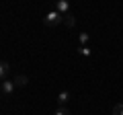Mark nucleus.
<instances>
[{
    "label": "nucleus",
    "mask_w": 123,
    "mask_h": 115,
    "mask_svg": "<svg viewBox=\"0 0 123 115\" xmlns=\"http://www.w3.org/2000/svg\"><path fill=\"white\" fill-rule=\"evenodd\" d=\"M43 23H45L47 27H57V25H62V23H64V14L57 13V10H51V13L45 14Z\"/></svg>",
    "instance_id": "f257e3e1"
},
{
    "label": "nucleus",
    "mask_w": 123,
    "mask_h": 115,
    "mask_svg": "<svg viewBox=\"0 0 123 115\" xmlns=\"http://www.w3.org/2000/svg\"><path fill=\"white\" fill-rule=\"evenodd\" d=\"M55 10L62 14L70 13V0H55Z\"/></svg>",
    "instance_id": "f03ea898"
},
{
    "label": "nucleus",
    "mask_w": 123,
    "mask_h": 115,
    "mask_svg": "<svg viewBox=\"0 0 123 115\" xmlns=\"http://www.w3.org/2000/svg\"><path fill=\"white\" fill-rule=\"evenodd\" d=\"M14 89H17V86H14V80H2V86H0V90H2L4 95H12Z\"/></svg>",
    "instance_id": "7ed1b4c3"
},
{
    "label": "nucleus",
    "mask_w": 123,
    "mask_h": 115,
    "mask_svg": "<svg viewBox=\"0 0 123 115\" xmlns=\"http://www.w3.org/2000/svg\"><path fill=\"white\" fill-rule=\"evenodd\" d=\"M8 70H10L8 62H2V60H0V80H6V76H8Z\"/></svg>",
    "instance_id": "20e7f679"
},
{
    "label": "nucleus",
    "mask_w": 123,
    "mask_h": 115,
    "mask_svg": "<svg viewBox=\"0 0 123 115\" xmlns=\"http://www.w3.org/2000/svg\"><path fill=\"white\" fill-rule=\"evenodd\" d=\"M68 101H70V93H68V90H64V93L57 95V103H60V107H66Z\"/></svg>",
    "instance_id": "39448f33"
},
{
    "label": "nucleus",
    "mask_w": 123,
    "mask_h": 115,
    "mask_svg": "<svg viewBox=\"0 0 123 115\" xmlns=\"http://www.w3.org/2000/svg\"><path fill=\"white\" fill-rule=\"evenodd\" d=\"M29 84V78H27L25 74H18L17 78H14V86H27Z\"/></svg>",
    "instance_id": "423d86ee"
},
{
    "label": "nucleus",
    "mask_w": 123,
    "mask_h": 115,
    "mask_svg": "<svg viewBox=\"0 0 123 115\" xmlns=\"http://www.w3.org/2000/svg\"><path fill=\"white\" fill-rule=\"evenodd\" d=\"M64 23H66L68 27H74V25H76V21H74V17H72V13L64 14Z\"/></svg>",
    "instance_id": "0eeeda50"
},
{
    "label": "nucleus",
    "mask_w": 123,
    "mask_h": 115,
    "mask_svg": "<svg viewBox=\"0 0 123 115\" xmlns=\"http://www.w3.org/2000/svg\"><path fill=\"white\" fill-rule=\"evenodd\" d=\"M113 115H123V103H117L113 107Z\"/></svg>",
    "instance_id": "6e6552de"
},
{
    "label": "nucleus",
    "mask_w": 123,
    "mask_h": 115,
    "mask_svg": "<svg viewBox=\"0 0 123 115\" xmlns=\"http://www.w3.org/2000/svg\"><path fill=\"white\" fill-rule=\"evenodd\" d=\"M78 53H80V56H86V58H88V56H90V49H88L86 45H80V47H78Z\"/></svg>",
    "instance_id": "1a4fd4ad"
},
{
    "label": "nucleus",
    "mask_w": 123,
    "mask_h": 115,
    "mask_svg": "<svg viewBox=\"0 0 123 115\" xmlns=\"http://www.w3.org/2000/svg\"><path fill=\"white\" fill-rule=\"evenodd\" d=\"M53 115H70V109H68V107H60Z\"/></svg>",
    "instance_id": "9d476101"
},
{
    "label": "nucleus",
    "mask_w": 123,
    "mask_h": 115,
    "mask_svg": "<svg viewBox=\"0 0 123 115\" xmlns=\"http://www.w3.org/2000/svg\"><path fill=\"white\" fill-rule=\"evenodd\" d=\"M86 41H88V33H80V43H86Z\"/></svg>",
    "instance_id": "9b49d317"
}]
</instances>
